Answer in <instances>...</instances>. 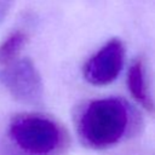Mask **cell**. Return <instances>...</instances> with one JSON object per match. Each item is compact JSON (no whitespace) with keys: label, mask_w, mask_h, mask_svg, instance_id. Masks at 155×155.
Returning <instances> with one entry per match:
<instances>
[{"label":"cell","mask_w":155,"mask_h":155,"mask_svg":"<svg viewBox=\"0 0 155 155\" xmlns=\"http://www.w3.org/2000/svg\"><path fill=\"white\" fill-rule=\"evenodd\" d=\"M0 82L18 102L39 104L42 101L44 87L41 76L31 59L17 58L0 70Z\"/></svg>","instance_id":"3957f363"},{"label":"cell","mask_w":155,"mask_h":155,"mask_svg":"<svg viewBox=\"0 0 155 155\" xmlns=\"http://www.w3.org/2000/svg\"><path fill=\"white\" fill-rule=\"evenodd\" d=\"M128 125V109L119 98H102L88 103L79 114L76 130L81 142L104 149L119 142Z\"/></svg>","instance_id":"6da1fadb"},{"label":"cell","mask_w":155,"mask_h":155,"mask_svg":"<svg viewBox=\"0 0 155 155\" xmlns=\"http://www.w3.org/2000/svg\"><path fill=\"white\" fill-rule=\"evenodd\" d=\"M127 81H128L127 84H128L130 92L133 96V98L144 109L153 111L154 103L147 88L145 78H144V68H143L142 61L138 59L131 65L128 70V75H127Z\"/></svg>","instance_id":"5b68a950"},{"label":"cell","mask_w":155,"mask_h":155,"mask_svg":"<svg viewBox=\"0 0 155 155\" xmlns=\"http://www.w3.org/2000/svg\"><path fill=\"white\" fill-rule=\"evenodd\" d=\"M124 59L125 48L122 42L116 39L110 40L87 61L84 76L92 85L103 86L110 84L120 74Z\"/></svg>","instance_id":"277c9868"},{"label":"cell","mask_w":155,"mask_h":155,"mask_svg":"<svg viewBox=\"0 0 155 155\" xmlns=\"http://www.w3.org/2000/svg\"><path fill=\"white\" fill-rule=\"evenodd\" d=\"M25 42V35L22 31H15L10 34L0 44V64L6 65L17 59L18 53Z\"/></svg>","instance_id":"8992f818"},{"label":"cell","mask_w":155,"mask_h":155,"mask_svg":"<svg viewBox=\"0 0 155 155\" xmlns=\"http://www.w3.org/2000/svg\"><path fill=\"white\" fill-rule=\"evenodd\" d=\"M10 144L4 155H51L62 143L59 126L44 115H16L7 131Z\"/></svg>","instance_id":"7a4b0ae2"}]
</instances>
